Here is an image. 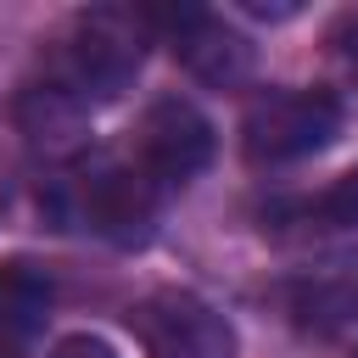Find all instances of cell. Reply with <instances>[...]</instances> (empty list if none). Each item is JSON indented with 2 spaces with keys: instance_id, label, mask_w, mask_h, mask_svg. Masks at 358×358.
I'll return each mask as SVG.
<instances>
[{
  "instance_id": "cell-1",
  "label": "cell",
  "mask_w": 358,
  "mask_h": 358,
  "mask_svg": "<svg viewBox=\"0 0 358 358\" xmlns=\"http://www.w3.org/2000/svg\"><path fill=\"white\" fill-rule=\"evenodd\" d=\"M140 62H145V11H117V6L78 11L50 50L45 101L62 112L112 101L134 84Z\"/></svg>"
},
{
  "instance_id": "cell-2",
  "label": "cell",
  "mask_w": 358,
  "mask_h": 358,
  "mask_svg": "<svg viewBox=\"0 0 358 358\" xmlns=\"http://www.w3.org/2000/svg\"><path fill=\"white\" fill-rule=\"evenodd\" d=\"M62 218L112 246H140L157 224V185L140 162L95 157L73 179H62Z\"/></svg>"
},
{
  "instance_id": "cell-3",
  "label": "cell",
  "mask_w": 358,
  "mask_h": 358,
  "mask_svg": "<svg viewBox=\"0 0 358 358\" xmlns=\"http://www.w3.org/2000/svg\"><path fill=\"white\" fill-rule=\"evenodd\" d=\"M341 95L336 90H268L246 106L241 123V151L257 168H280L296 157L324 151L341 134Z\"/></svg>"
},
{
  "instance_id": "cell-4",
  "label": "cell",
  "mask_w": 358,
  "mask_h": 358,
  "mask_svg": "<svg viewBox=\"0 0 358 358\" xmlns=\"http://www.w3.org/2000/svg\"><path fill=\"white\" fill-rule=\"evenodd\" d=\"M129 330L145 358H235L241 336L235 324L196 291L162 285L129 308Z\"/></svg>"
},
{
  "instance_id": "cell-5",
  "label": "cell",
  "mask_w": 358,
  "mask_h": 358,
  "mask_svg": "<svg viewBox=\"0 0 358 358\" xmlns=\"http://www.w3.org/2000/svg\"><path fill=\"white\" fill-rule=\"evenodd\" d=\"M134 162L157 190L190 185L213 162V123L185 95H157L134 123Z\"/></svg>"
},
{
  "instance_id": "cell-6",
  "label": "cell",
  "mask_w": 358,
  "mask_h": 358,
  "mask_svg": "<svg viewBox=\"0 0 358 358\" xmlns=\"http://www.w3.org/2000/svg\"><path fill=\"white\" fill-rule=\"evenodd\" d=\"M145 28H162L173 62L213 84V90H235L246 73H252V45L246 34H235L218 11H201V6H162V11H145Z\"/></svg>"
},
{
  "instance_id": "cell-7",
  "label": "cell",
  "mask_w": 358,
  "mask_h": 358,
  "mask_svg": "<svg viewBox=\"0 0 358 358\" xmlns=\"http://www.w3.org/2000/svg\"><path fill=\"white\" fill-rule=\"evenodd\" d=\"M50 296H56V285L39 263H28V257L0 263V358H28V341L39 336Z\"/></svg>"
},
{
  "instance_id": "cell-8",
  "label": "cell",
  "mask_w": 358,
  "mask_h": 358,
  "mask_svg": "<svg viewBox=\"0 0 358 358\" xmlns=\"http://www.w3.org/2000/svg\"><path fill=\"white\" fill-rule=\"evenodd\" d=\"M296 330H313V336H341L358 324V268H330V274H313L302 285H291L285 296Z\"/></svg>"
},
{
  "instance_id": "cell-9",
  "label": "cell",
  "mask_w": 358,
  "mask_h": 358,
  "mask_svg": "<svg viewBox=\"0 0 358 358\" xmlns=\"http://www.w3.org/2000/svg\"><path fill=\"white\" fill-rule=\"evenodd\" d=\"M308 218H324V224H336V229H358V168L352 173H341L319 201H308L302 207Z\"/></svg>"
},
{
  "instance_id": "cell-10",
  "label": "cell",
  "mask_w": 358,
  "mask_h": 358,
  "mask_svg": "<svg viewBox=\"0 0 358 358\" xmlns=\"http://www.w3.org/2000/svg\"><path fill=\"white\" fill-rule=\"evenodd\" d=\"M50 358H117L101 336H62L56 347H50Z\"/></svg>"
},
{
  "instance_id": "cell-11",
  "label": "cell",
  "mask_w": 358,
  "mask_h": 358,
  "mask_svg": "<svg viewBox=\"0 0 358 358\" xmlns=\"http://www.w3.org/2000/svg\"><path fill=\"white\" fill-rule=\"evenodd\" d=\"M330 45H336V50L352 62V73H358V17H341L336 34H330Z\"/></svg>"
}]
</instances>
